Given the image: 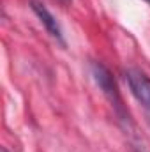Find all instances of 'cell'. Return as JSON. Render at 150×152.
I'll use <instances>...</instances> for the list:
<instances>
[{
	"label": "cell",
	"instance_id": "1",
	"mask_svg": "<svg viewBox=\"0 0 150 152\" xmlns=\"http://www.w3.org/2000/svg\"><path fill=\"white\" fill-rule=\"evenodd\" d=\"M125 81L134 99L150 113V78L140 69H127Z\"/></svg>",
	"mask_w": 150,
	"mask_h": 152
},
{
	"label": "cell",
	"instance_id": "2",
	"mask_svg": "<svg viewBox=\"0 0 150 152\" xmlns=\"http://www.w3.org/2000/svg\"><path fill=\"white\" fill-rule=\"evenodd\" d=\"M92 76H94L97 87L103 90V94L110 99V103L117 108V112L120 113L122 112V101H120V96H118V90H117V85H115V80H113L111 73L103 64L94 62L92 64Z\"/></svg>",
	"mask_w": 150,
	"mask_h": 152
},
{
	"label": "cell",
	"instance_id": "3",
	"mask_svg": "<svg viewBox=\"0 0 150 152\" xmlns=\"http://www.w3.org/2000/svg\"><path fill=\"white\" fill-rule=\"evenodd\" d=\"M28 4H30V9L34 11V14L39 18V21L42 23V27L48 30V34H50L53 39H57V41L64 46L66 41H64V34H62L60 23H58L57 18L51 14V11H50L42 2H39V0H30Z\"/></svg>",
	"mask_w": 150,
	"mask_h": 152
},
{
	"label": "cell",
	"instance_id": "4",
	"mask_svg": "<svg viewBox=\"0 0 150 152\" xmlns=\"http://www.w3.org/2000/svg\"><path fill=\"white\" fill-rule=\"evenodd\" d=\"M0 152H7V151H5V149H2V151H0Z\"/></svg>",
	"mask_w": 150,
	"mask_h": 152
},
{
	"label": "cell",
	"instance_id": "5",
	"mask_svg": "<svg viewBox=\"0 0 150 152\" xmlns=\"http://www.w3.org/2000/svg\"><path fill=\"white\" fill-rule=\"evenodd\" d=\"M145 2H149V4H150V0H145Z\"/></svg>",
	"mask_w": 150,
	"mask_h": 152
}]
</instances>
